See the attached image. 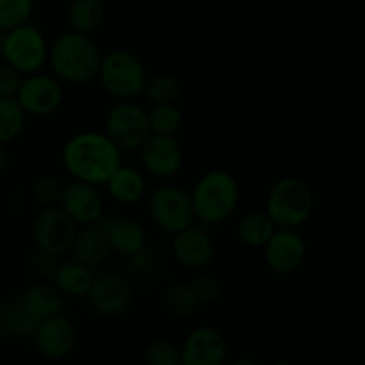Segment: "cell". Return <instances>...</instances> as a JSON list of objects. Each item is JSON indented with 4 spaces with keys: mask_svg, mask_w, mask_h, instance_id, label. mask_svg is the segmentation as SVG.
Listing matches in <instances>:
<instances>
[{
    "mask_svg": "<svg viewBox=\"0 0 365 365\" xmlns=\"http://www.w3.org/2000/svg\"><path fill=\"white\" fill-rule=\"evenodd\" d=\"M228 344L220 330L210 327L195 328L180 348L182 365H221L227 362Z\"/></svg>",
    "mask_w": 365,
    "mask_h": 365,
    "instance_id": "4fadbf2b",
    "label": "cell"
},
{
    "mask_svg": "<svg viewBox=\"0 0 365 365\" xmlns=\"http://www.w3.org/2000/svg\"><path fill=\"white\" fill-rule=\"evenodd\" d=\"M100 50L88 34L68 31L57 36L48 48V61L57 81L68 84H88L98 73Z\"/></svg>",
    "mask_w": 365,
    "mask_h": 365,
    "instance_id": "7a4b0ae2",
    "label": "cell"
},
{
    "mask_svg": "<svg viewBox=\"0 0 365 365\" xmlns=\"http://www.w3.org/2000/svg\"><path fill=\"white\" fill-rule=\"evenodd\" d=\"M145 170L155 178H171L180 171L184 152L175 135L150 134L139 146Z\"/></svg>",
    "mask_w": 365,
    "mask_h": 365,
    "instance_id": "7c38bea8",
    "label": "cell"
},
{
    "mask_svg": "<svg viewBox=\"0 0 365 365\" xmlns=\"http://www.w3.org/2000/svg\"><path fill=\"white\" fill-rule=\"evenodd\" d=\"M16 102L25 114L31 116H50L63 103V88L56 77L31 73L21 81L16 93Z\"/></svg>",
    "mask_w": 365,
    "mask_h": 365,
    "instance_id": "8fae6325",
    "label": "cell"
},
{
    "mask_svg": "<svg viewBox=\"0 0 365 365\" xmlns=\"http://www.w3.org/2000/svg\"><path fill=\"white\" fill-rule=\"evenodd\" d=\"M34 0H0V27L4 31L29 24Z\"/></svg>",
    "mask_w": 365,
    "mask_h": 365,
    "instance_id": "f546056e",
    "label": "cell"
},
{
    "mask_svg": "<svg viewBox=\"0 0 365 365\" xmlns=\"http://www.w3.org/2000/svg\"><path fill=\"white\" fill-rule=\"evenodd\" d=\"M152 106L155 103H175V100L180 95V84L171 75H155L153 78H148L143 91Z\"/></svg>",
    "mask_w": 365,
    "mask_h": 365,
    "instance_id": "83f0119b",
    "label": "cell"
},
{
    "mask_svg": "<svg viewBox=\"0 0 365 365\" xmlns=\"http://www.w3.org/2000/svg\"><path fill=\"white\" fill-rule=\"evenodd\" d=\"M277 230V225L266 210H252L245 214L237 223V237L250 248H262L267 239Z\"/></svg>",
    "mask_w": 365,
    "mask_h": 365,
    "instance_id": "603a6c76",
    "label": "cell"
},
{
    "mask_svg": "<svg viewBox=\"0 0 365 365\" xmlns=\"http://www.w3.org/2000/svg\"><path fill=\"white\" fill-rule=\"evenodd\" d=\"M39 317L27 307L21 298L11 299L0 307V331L7 337H32L39 324Z\"/></svg>",
    "mask_w": 365,
    "mask_h": 365,
    "instance_id": "ffe728a7",
    "label": "cell"
},
{
    "mask_svg": "<svg viewBox=\"0 0 365 365\" xmlns=\"http://www.w3.org/2000/svg\"><path fill=\"white\" fill-rule=\"evenodd\" d=\"M53 287L64 296H84L88 292L89 285H91L93 274L91 267L86 264L78 262V260H68V262L57 264L56 271L52 274Z\"/></svg>",
    "mask_w": 365,
    "mask_h": 365,
    "instance_id": "7402d4cb",
    "label": "cell"
},
{
    "mask_svg": "<svg viewBox=\"0 0 365 365\" xmlns=\"http://www.w3.org/2000/svg\"><path fill=\"white\" fill-rule=\"evenodd\" d=\"M146 116L152 134L175 135L182 127V113L175 103H155Z\"/></svg>",
    "mask_w": 365,
    "mask_h": 365,
    "instance_id": "4316f807",
    "label": "cell"
},
{
    "mask_svg": "<svg viewBox=\"0 0 365 365\" xmlns=\"http://www.w3.org/2000/svg\"><path fill=\"white\" fill-rule=\"evenodd\" d=\"M262 248L267 267L277 274L296 273L307 259V242L298 228L277 227Z\"/></svg>",
    "mask_w": 365,
    "mask_h": 365,
    "instance_id": "30bf717a",
    "label": "cell"
},
{
    "mask_svg": "<svg viewBox=\"0 0 365 365\" xmlns=\"http://www.w3.org/2000/svg\"><path fill=\"white\" fill-rule=\"evenodd\" d=\"M192 287H195L196 296H198L200 303H212L220 298L221 292V284L214 277H200L198 280L192 282Z\"/></svg>",
    "mask_w": 365,
    "mask_h": 365,
    "instance_id": "836d02e7",
    "label": "cell"
},
{
    "mask_svg": "<svg viewBox=\"0 0 365 365\" xmlns=\"http://www.w3.org/2000/svg\"><path fill=\"white\" fill-rule=\"evenodd\" d=\"M150 216L160 230L168 234H177L182 228L195 223L191 196L184 189L175 185H163L150 196Z\"/></svg>",
    "mask_w": 365,
    "mask_h": 365,
    "instance_id": "ba28073f",
    "label": "cell"
},
{
    "mask_svg": "<svg viewBox=\"0 0 365 365\" xmlns=\"http://www.w3.org/2000/svg\"><path fill=\"white\" fill-rule=\"evenodd\" d=\"M34 342L38 351L48 360H61L75 348V328L63 314L45 317L39 321L34 331Z\"/></svg>",
    "mask_w": 365,
    "mask_h": 365,
    "instance_id": "2e32d148",
    "label": "cell"
},
{
    "mask_svg": "<svg viewBox=\"0 0 365 365\" xmlns=\"http://www.w3.org/2000/svg\"><path fill=\"white\" fill-rule=\"evenodd\" d=\"M96 77L107 95L120 102L134 100L143 95L146 81H148L141 61L127 50H114L102 57Z\"/></svg>",
    "mask_w": 365,
    "mask_h": 365,
    "instance_id": "5b68a950",
    "label": "cell"
},
{
    "mask_svg": "<svg viewBox=\"0 0 365 365\" xmlns=\"http://www.w3.org/2000/svg\"><path fill=\"white\" fill-rule=\"evenodd\" d=\"M314 210L312 187L298 177H284L271 185L266 198V212L280 228H299Z\"/></svg>",
    "mask_w": 365,
    "mask_h": 365,
    "instance_id": "277c9868",
    "label": "cell"
},
{
    "mask_svg": "<svg viewBox=\"0 0 365 365\" xmlns=\"http://www.w3.org/2000/svg\"><path fill=\"white\" fill-rule=\"evenodd\" d=\"M145 362L150 365H178L180 351L168 341H152L145 348Z\"/></svg>",
    "mask_w": 365,
    "mask_h": 365,
    "instance_id": "4dcf8cb0",
    "label": "cell"
},
{
    "mask_svg": "<svg viewBox=\"0 0 365 365\" xmlns=\"http://www.w3.org/2000/svg\"><path fill=\"white\" fill-rule=\"evenodd\" d=\"M70 250L73 252L75 260L86 264L91 269L102 266L110 253L109 239L96 223L86 225L82 230H77Z\"/></svg>",
    "mask_w": 365,
    "mask_h": 365,
    "instance_id": "d6986e66",
    "label": "cell"
},
{
    "mask_svg": "<svg viewBox=\"0 0 365 365\" xmlns=\"http://www.w3.org/2000/svg\"><path fill=\"white\" fill-rule=\"evenodd\" d=\"M106 184L110 198L116 200L118 203H123V205L138 203L146 191V182L143 175L134 168L123 166V164L114 170V173L110 175Z\"/></svg>",
    "mask_w": 365,
    "mask_h": 365,
    "instance_id": "44dd1931",
    "label": "cell"
},
{
    "mask_svg": "<svg viewBox=\"0 0 365 365\" xmlns=\"http://www.w3.org/2000/svg\"><path fill=\"white\" fill-rule=\"evenodd\" d=\"M61 189H63V185L57 182V178L41 177L34 184L32 192H34V198L41 202L43 205H53L56 202H59Z\"/></svg>",
    "mask_w": 365,
    "mask_h": 365,
    "instance_id": "1f68e13d",
    "label": "cell"
},
{
    "mask_svg": "<svg viewBox=\"0 0 365 365\" xmlns=\"http://www.w3.org/2000/svg\"><path fill=\"white\" fill-rule=\"evenodd\" d=\"M150 134L152 132H150L146 110L132 100H123L107 114L106 135L121 152L139 150Z\"/></svg>",
    "mask_w": 365,
    "mask_h": 365,
    "instance_id": "52a82bcc",
    "label": "cell"
},
{
    "mask_svg": "<svg viewBox=\"0 0 365 365\" xmlns=\"http://www.w3.org/2000/svg\"><path fill=\"white\" fill-rule=\"evenodd\" d=\"M168 305H170L171 314L178 317H187L195 314L202 303L191 284H178L173 285L168 292Z\"/></svg>",
    "mask_w": 365,
    "mask_h": 365,
    "instance_id": "f1b7e54d",
    "label": "cell"
},
{
    "mask_svg": "<svg viewBox=\"0 0 365 365\" xmlns=\"http://www.w3.org/2000/svg\"><path fill=\"white\" fill-rule=\"evenodd\" d=\"M7 163H9V153L4 148V145H0V170H4L7 166Z\"/></svg>",
    "mask_w": 365,
    "mask_h": 365,
    "instance_id": "d590c367",
    "label": "cell"
},
{
    "mask_svg": "<svg viewBox=\"0 0 365 365\" xmlns=\"http://www.w3.org/2000/svg\"><path fill=\"white\" fill-rule=\"evenodd\" d=\"M84 296L93 312L100 316H118L130 305L132 289L118 274H102L93 278Z\"/></svg>",
    "mask_w": 365,
    "mask_h": 365,
    "instance_id": "5bb4252c",
    "label": "cell"
},
{
    "mask_svg": "<svg viewBox=\"0 0 365 365\" xmlns=\"http://www.w3.org/2000/svg\"><path fill=\"white\" fill-rule=\"evenodd\" d=\"M106 16V7L102 0H73L68 9V21L71 31L89 34L102 25Z\"/></svg>",
    "mask_w": 365,
    "mask_h": 365,
    "instance_id": "d4e9b609",
    "label": "cell"
},
{
    "mask_svg": "<svg viewBox=\"0 0 365 365\" xmlns=\"http://www.w3.org/2000/svg\"><path fill=\"white\" fill-rule=\"evenodd\" d=\"M25 303H27L29 309L39 317V319H45V317L56 316V314L63 312V298H61V292L56 287L46 284H32L25 289L24 296H21Z\"/></svg>",
    "mask_w": 365,
    "mask_h": 365,
    "instance_id": "cb8c5ba5",
    "label": "cell"
},
{
    "mask_svg": "<svg viewBox=\"0 0 365 365\" xmlns=\"http://www.w3.org/2000/svg\"><path fill=\"white\" fill-rule=\"evenodd\" d=\"M21 73L18 70H14L9 64H2L0 66V98H14L20 89Z\"/></svg>",
    "mask_w": 365,
    "mask_h": 365,
    "instance_id": "d6a6232c",
    "label": "cell"
},
{
    "mask_svg": "<svg viewBox=\"0 0 365 365\" xmlns=\"http://www.w3.org/2000/svg\"><path fill=\"white\" fill-rule=\"evenodd\" d=\"M57 264H59L57 255H50V253L41 252V250H39L38 255H36L34 260H32L34 271L39 274V277H52Z\"/></svg>",
    "mask_w": 365,
    "mask_h": 365,
    "instance_id": "e575fe53",
    "label": "cell"
},
{
    "mask_svg": "<svg viewBox=\"0 0 365 365\" xmlns=\"http://www.w3.org/2000/svg\"><path fill=\"white\" fill-rule=\"evenodd\" d=\"M2 59L21 75L36 73L48 61V45L45 36L29 24L9 29L4 38Z\"/></svg>",
    "mask_w": 365,
    "mask_h": 365,
    "instance_id": "8992f818",
    "label": "cell"
},
{
    "mask_svg": "<svg viewBox=\"0 0 365 365\" xmlns=\"http://www.w3.org/2000/svg\"><path fill=\"white\" fill-rule=\"evenodd\" d=\"M59 207L81 227L96 223L103 214V200L96 185L82 180H73L61 189Z\"/></svg>",
    "mask_w": 365,
    "mask_h": 365,
    "instance_id": "9a60e30c",
    "label": "cell"
},
{
    "mask_svg": "<svg viewBox=\"0 0 365 365\" xmlns=\"http://www.w3.org/2000/svg\"><path fill=\"white\" fill-rule=\"evenodd\" d=\"M121 152L106 132H81L66 141L63 148V164L75 180L100 185L109 180L121 166Z\"/></svg>",
    "mask_w": 365,
    "mask_h": 365,
    "instance_id": "6da1fadb",
    "label": "cell"
},
{
    "mask_svg": "<svg viewBox=\"0 0 365 365\" xmlns=\"http://www.w3.org/2000/svg\"><path fill=\"white\" fill-rule=\"evenodd\" d=\"M171 252L180 266L187 269H202L209 266L214 257V242L203 228L189 225L173 234Z\"/></svg>",
    "mask_w": 365,
    "mask_h": 365,
    "instance_id": "e0dca14e",
    "label": "cell"
},
{
    "mask_svg": "<svg viewBox=\"0 0 365 365\" xmlns=\"http://www.w3.org/2000/svg\"><path fill=\"white\" fill-rule=\"evenodd\" d=\"M189 196L196 220L216 225L228 220L237 209L239 184L228 171L214 170L200 177Z\"/></svg>",
    "mask_w": 365,
    "mask_h": 365,
    "instance_id": "3957f363",
    "label": "cell"
},
{
    "mask_svg": "<svg viewBox=\"0 0 365 365\" xmlns=\"http://www.w3.org/2000/svg\"><path fill=\"white\" fill-rule=\"evenodd\" d=\"M109 239L110 252L123 257H134L145 250V232L141 225L128 217H100L96 221Z\"/></svg>",
    "mask_w": 365,
    "mask_h": 365,
    "instance_id": "ac0fdd59",
    "label": "cell"
},
{
    "mask_svg": "<svg viewBox=\"0 0 365 365\" xmlns=\"http://www.w3.org/2000/svg\"><path fill=\"white\" fill-rule=\"evenodd\" d=\"M4 38H6V31L0 27V57H2V46H4Z\"/></svg>",
    "mask_w": 365,
    "mask_h": 365,
    "instance_id": "8d00e7d4",
    "label": "cell"
},
{
    "mask_svg": "<svg viewBox=\"0 0 365 365\" xmlns=\"http://www.w3.org/2000/svg\"><path fill=\"white\" fill-rule=\"evenodd\" d=\"M77 223L61 207L48 205L32 221V241L41 252L50 255H63L71 248Z\"/></svg>",
    "mask_w": 365,
    "mask_h": 365,
    "instance_id": "9c48e42d",
    "label": "cell"
},
{
    "mask_svg": "<svg viewBox=\"0 0 365 365\" xmlns=\"http://www.w3.org/2000/svg\"><path fill=\"white\" fill-rule=\"evenodd\" d=\"M27 114L16 98H0V145L14 141L24 132Z\"/></svg>",
    "mask_w": 365,
    "mask_h": 365,
    "instance_id": "484cf974",
    "label": "cell"
}]
</instances>
